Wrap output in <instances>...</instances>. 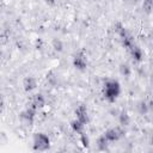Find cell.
I'll list each match as a JSON object with an SVG mask.
<instances>
[{"instance_id": "cell-12", "label": "cell", "mask_w": 153, "mask_h": 153, "mask_svg": "<svg viewBox=\"0 0 153 153\" xmlns=\"http://www.w3.org/2000/svg\"><path fill=\"white\" fill-rule=\"evenodd\" d=\"M109 143H110V142L105 139L104 135L99 136L98 140H97V146H98V149H100V151H106L108 147H109Z\"/></svg>"}, {"instance_id": "cell-2", "label": "cell", "mask_w": 153, "mask_h": 153, "mask_svg": "<svg viewBox=\"0 0 153 153\" xmlns=\"http://www.w3.org/2000/svg\"><path fill=\"white\" fill-rule=\"evenodd\" d=\"M32 147L35 151H39V152L48 151L50 147V139L44 133H36L33 135Z\"/></svg>"}, {"instance_id": "cell-13", "label": "cell", "mask_w": 153, "mask_h": 153, "mask_svg": "<svg viewBox=\"0 0 153 153\" xmlns=\"http://www.w3.org/2000/svg\"><path fill=\"white\" fill-rule=\"evenodd\" d=\"M118 121H120V124L121 126H128L129 122H130V117L129 115L127 114V111H121L120 116H118Z\"/></svg>"}, {"instance_id": "cell-6", "label": "cell", "mask_w": 153, "mask_h": 153, "mask_svg": "<svg viewBox=\"0 0 153 153\" xmlns=\"http://www.w3.org/2000/svg\"><path fill=\"white\" fill-rule=\"evenodd\" d=\"M73 66L79 71H85L86 69V67H87V57L82 51L75 54V56L73 57Z\"/></svg>"}, {"instance_id": "cell-1", "label": "cell", "mask_w": 153, "mask_h": 153, "mask_svg": "<svg viewBox=\"0 0 153 153\" xmlns=\"http://www.w3.org/2000/svg\"><path fill=\"white\" fill-rule=\"evenodd\" d=\"M121 93V86H120V82L115 79H109L105 81L104 84V90H103V94H104V98L110 102V103H114L117 97L120 96Z\"/></svg>"}, {"instance_id": "cell-3", "label": "cell", "mask_w": 153, "mask_h": 153, "mask_svg": "<svg viewBox=\"0 0 153 153\" xmlns=\"http://www.w3.org/2000/svg\"><path fill=\"white\" fill-rule=\"evenodd\" d=\"M36 111H37V108H35L32 104H30V106H27L24 111L20 112V121L25 127H31L33 124Z\"/></svg>"}, {"instance_id": "cell-17", "label": "cell", "mask_w": 153, "mask_h": 153, "mask_svg": "<svg viewBox=\"0 0 153 153\" xmlns=\"http://www.w3.org/2000/svg\"><path fill=\"white\" fill-rule=\"evenodd\" d=\"M53 44H54V48H55V50H59V51H61L62 50V44H61V42L60 41H54L53 42Z\"/></svg>"}, {"instance_id": "cell-18", "label": "cell", "mask_w": 153, "mask_h": 153, "mask_svg": "<svg viewBox=\"0 0 153 153\" xmlns=\"http://www.w3.org/2000/svg\"><path fill=\"white\" fill-rule=\"evenodd\" d=\"M139 108H140V112H141V114H146V112H147V109H148V108H147L146 103H143V102H142V103H140Z\"/></svg>"}, {"instance_id": "cell-4", "label": "cell", "mask_w": 153, "mask_h": 153, "mask_svg": "<svg viewBox=\"0 0 153 153\" xmlns=\"http://www.w3.org/2000/svg\"><path fill=\"white\" fill-rule=\"evenodd\" d=\"M116 31H117V33H118L121 41H122V45H123L124 48L129 49V48L134 44V38H133V36H131V35L128 32V30H127L123 25H121V24H117Z\"/></svg>"}, {"instance_id": "cell-5", "label": "cell", "mask_w": 153, "mask_h": 153, "mask_svg": "<svg viewBox=\"0 0 153 153\" xmlns=\"http://www.w3.org/2000/svg\"><path fill=\"white\" fill-rule=\"evenodd\" d=\"M105 139L109 141V142H115V141H118L121 137H123L124 135V130L120 127H115V128H110L108 129L104 134Z\"/></svg>"}, {"instance_id": "cell-19", "label": "cell", "mask_w": 153, "mask_h": 153, "mask_svg": "<svg viewBox=\"0 0 153 153\" xmlns=\"http://www.w3.org/2000/svg\"><path fill=\"white\" fill-rule=\"evenodd\" d=\"M5 109V100H4V97L0 94V114L4 111Z\"/></svg>"}, {"instance_id": "cell-8", "label": "cell", "mask_w": 153, "mask_h": 153, "mask_svg": "<svg viewBox=\"0 0 153 153\" xmlns=\"http://www.w3.org/2000/svg\"><path fill=\"white\" fill-rule=\"evenodd\" d=\"M128 50H129V53H130L131 59H133L135 62H140V61L142 60L143 53H142V50H141V48H140L139 45H136V44L134 43V44H133Z\"/></svg>"}, {"instance_id": "cell-15", "label": "cell", "mask_w": 153, "mask_h": 153, "mask_svg": "<svg viewBox=\"0 0 153 153\" xmlns=\"http://www.w3.org/2000/svg\"><path fill=\"white\" fill-rule=\"evenodd\" d=\"M142 7H143V11H145L147 14H149L151 11H152V7H153V2H152V0H143Z\"/></svg>"}, {"instance_id": "cell-9", "label": "cell", "mask_w": 153, "mask_h": 153, "mask_svg": "<svg viewBox=\"0 0 153 153\" xmlns=\"http://www.w3.org/2000/svg\"><path fill=\"white\" fill-rule=\"evenodd\" d=\"M23 86H24V90L26 92H30L32 90L36 88L37 86V80L33 78V76H26L24 80H23Z\"/></svg>"}, {"instance_id": "cell-11", "label": "cell", "mask_w": 153, "mask_h": 153, "mask_svg": "<svg viewBox=\"0 0 153 153\" xmlns=\"http://www.w3.org/2000/svg\"><path fill=\"white\" fill-rule=\"evenodd\" d=\"M71 127H72V129L76 133V134H81L82 131H84V128H85V124L82 123V122H80L79 120H73L72 122H71Z\"/></svg>"}, {"instance_id": "cell-16", "label": "cell", "mask_w": 153, "mask_h": 153, "mask_svg": "<svg viewBox=\"0 0 153 153\" xmlns=\"http://www.w3.org/2000/svg\"><path fill=\"white\" fill-rule=\"evenodd\" d=\"M80 141H81V143H82V146H84V147H88V145H90V141H88V137H87V135H86L84 131L80 134Z\"/></svg>"}, {"instance_id": "cell-14", "label": "cell", "mask_w": 153, "mask_h": 153, "mask_svg": "<svg viewBox=\"0 0 153 153\" xmlns=\"http://www.w3.org/2000/svg\"><path fill=\"white\" fill-rule=\"evenodd\" d=\"M120 73L124 76H129L130 75V67L127 63H122L120 66Z\"/></svg>"}, {"instance_id": "cell-20", "label": "cell", "mask_w": 153, "mask_h": 153, "mask_svg": "<svg viewBox=\"0 0 153 153\" xmlns=\"http://www.w3.org/2000/svg\"><path fill=\"white\" fill-rule=\"evenodd\" d=\"M44 1H45L48 5H51V6L55 5V2H56V0H44Z\"/></svg>"}, {"instance_id": "cell-7", "label": "cell", "mask_w": 153, "mask_h": 153, "mask_svg": "<svg viewBox=\"0 0 153 153\" xmlns=\"http://www.w3.org/2000/svg\"><path fill=\"white\" fill-rule=\"evenodd\" d=\"M75 118L79 120L80 122H82L84 124H87L88 123L90 117H88V111H87L86 105L81 104V105H79L75 109Z\"/></svg>"}, {"instance_id": "cell-10", "label": "cell", "mask_w": 153, "mask_h": 153, "mask_svg": "<svg viewBox=\"0 0 153 153\" xmlns=\"http://www.w3.org/2000/svg\"><path fill=\"white\" fill-rule=\"evenodd\" d=\"M31 104H32L35 108H37V109L43 108V106L45 105V98H44V96H43L42 93L35 94V96H33V99H32V102H31Z\"/></svg>"}]
</instances>
